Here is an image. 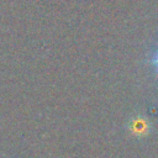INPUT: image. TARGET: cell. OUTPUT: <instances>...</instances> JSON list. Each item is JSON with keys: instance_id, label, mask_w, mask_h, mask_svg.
Returning <instances> with one entry per match:
<instances>
[{"instance_id": "1", "label": "cell", "mask_w": 158, "mask_h": 158, "mask_svg": "<svg viewBox=\"0 0 158 158\" xmlns=\"http://www.w3.org/2000/svg\"><path fill=\"white\" fill-rule=\"evenodd\" d=\"M156 64H157V67H158V56H157V58H156Z\"/></svg>"}]
</instances>
